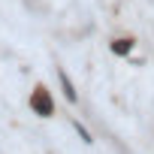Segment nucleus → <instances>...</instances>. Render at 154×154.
Listing matches in <instances>:
<instances>
[{"label": "nucleus", "instance_id": "nucleus-1", "mask_svg": "<svg viewBox=\"0 0 154 154\" xmlns=\"http://www.w3.org/2000/svg\"><path fill=\"white\" fill-rule=\"evenodd\" d=\"M30 106H33V112H36V115H42V118H48V115L54 112V103H51V97H48V91H45L42 85L33 91V97H30Z\"/></svg>", "mask_w": 154, "mask_h": 154}, {"label": "nucleus", "instance_id": "nucleus-2", "mask_svg": "<svg viewBox=\"0 0 154 154\" xmlns=\"http://www.w3.org/2000/svg\"><path fill=\"white\" fill-rule=\"evenodd\" d=\"M57 79H60V85H63V94H66V100H75V91H72V82L66 79V72H63V69H57Z\"/></svg>", "mask_w": 154, "mask_h": 154}, {"label": "nucleus", "instance_id": "nucleus-3", "mask_svg": "<svg viewBox=\"0 0 154 154\" xmlns=\"http://www.w3.org/2000/svg\"><path fill=\"white\" fill-rule=\"evenodd\" d=\"M130 48H133V39H115V42H112V51H115V54H127Z\"/></svg>", "mask_w": 154, "mask_h": 154}, {"label": "nucleus", "instance_id": "nucleus-4", "mask_svg": "<svg viewBox=\"0 0 154 154\" xmlns=\"http://www.w3.org/2000/svg\"><path fill=\"white\" fill-rule=\"evenodd\" d=\"M72 127H75V133H79V136H82V142H91V133H88V130H85V127H82L79 121H75Z\"/></svg>", "mask_w": 154, "mask_h": 154}]
</instances>
